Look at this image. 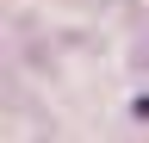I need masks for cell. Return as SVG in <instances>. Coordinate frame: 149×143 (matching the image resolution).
<instances>
[]
</instances>
